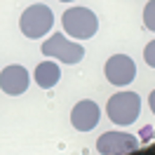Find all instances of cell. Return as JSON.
<instances>
[{
    "instance_id": "cell-1",
    "label": "cell",
    "mask_w": 155,
    "mask_h": 155,
    "mask_svg": "<svg viewBox=\"0 0 155 155\" xmlns=\"http://www.w3.org/2000/svg\"><path fill=\"white\" fill-rule=\"evenodd\" d=\"M61 24H64L66 35H71L73 40L94 38V33L99 28L97 14L92 10H87V7H71V10H66L64 17H61Z\"/></svg>"
},
{
    "instance_id": "cell-2",
    "label": "cell",
    "mask_w": 155,
    "mask_h": 155,
    "mask_svg": "<svg viewBox=\"0 0 155 155\" xmlns=\"http://www.w3.org/2000/svg\"><path fill=\"white\" fill-rule=\"evenodd\" d=\"M108 117L120 127H127L136 122V117L141 113V99L136 92H117L108 99Z\"/></svg>"
},
{
    "instance_id": "cell-3",
    "label": "cell",
    "mask_w": 155,
    "mask_h": 155,
    "mask_svg": "<svg viewBox=\"0 0 155 155\" xmlns=\"http://www.w3.org/2000/svg\"><path fill=\"white\" fill-rule=\"evenodd\" d=\"M19 26H21V33L26 38L38 40L42 35H47L49 28L54 26V14H52V10L47 5H40V2L38 5H31V7L24 10V14L19 19Z\"/></svg>"
},
{
    "instance_id": "cell-4",
    "label": "cell",
    "mask_w": 155,
    "mask_h": 155,
    "mask_svg": "<svg viewBox=\"0 0 155 155\" xmlns=\"http://www.w3.org/2000/svg\"><path fill=\"white\" fill-rule=\"evenodd\" d=\"M42 54L45 57H52V59H59L64 64H80L82 57H85V47L78 45L75 40H68L66 35H52L42 42Z\"/></svg>"
},
{
    "instance_id": "cell-5",
    "label": "cell",
    "mask_w": 155,
    "mask_h": 155,
    "mask_svg": "<svg viewBox=\"0 0 155 155\" xmlns=\"http://www.w3.org/2000/svg\"><path fill=\"white\" fill-rule=\"evenodd\" d=\"M104 73H106L110 85L125 87V85H129V82L136 78V64L127 57V54H113V57L106 61Z\"/></svg>"
},
{
    "instance_id": "cell-6",
    "label": "cell",
    "mask_w": 155,
    "mask_h": 155,
    "mask_svg": "<svg viewBox=\"0 0 155 155\" xmlns=\"http://www.w3.org/2000/svg\"><path fill=\"white\" fill-rule=\"evenodd\" d=\"M136 148H139V141L132 134H127V132H106V134L99 136V141H97V153H101V155L134 153Z\"/></svg>"
},
{
    "instance_id": "cell-7",
    "label": "cell",
    "mask_w": 155,
    "mask_h": 155,
    "mask_svg": "<svg viewBox=\"0 0 155 155\" xmlns=\"http://www.w3.org/2000/svg\"><path fill=\"white\" fill-rule=\"evenodd\" d=\"M28 71L19 64H12V66L2 68V73H0V89L5 92V94H10V97H19L24 94L26 89H28Z\"/></svg>"
},
{
    "instance_id": "cell-8",
    "label": "cell",
    "mask_w": 155,
    "mask_h": 155,
    "mask_svg": "<svg viewBox=\"0 0 155 155\" xmlns=\"http://www.w3.org/2000/svg\"><path fill=\"white\" fill-rule=\"evenodd\" d=\"M99 117H101L99 106L94 101H89V99H82L71 110V125L75 127L78 132H89V129H94L99 125Z\"/></svg>"
},
{
    "instance_id": "cell-9",
    "label": "cell",
    "mask_w": 155,
    "mask_h": 155,
    "mask_svg": "<svg viewBox=\"0 0 155 155\" xmlns=\"http://www.w3.org/2000/svg\"><path fill=\"white\" fill-rule=\"evenodd\" d=\"M33 78H35V82L42 89H52L59 82V78H61V68L54 61H42V64L35 66V75Z\"/></svg>"
},
{
    "instance_id": "cell-10",
    "label": "cell",
    "mask_w": 155,
    "mask_h": 155,
    "mask_svg": "<svg viewBox=\"0 0 155 155\" xmlns=\"http://www.w3.org/2000/svg\"><path fill=\"white\" fill-rule=\"evenodd\" d=\"M143 24H146L148 31L155 33V0H150V2L143 7Z\"/></svg>"
},
{
    "instance_id": "cell-11",
    "label": "cell",
    "mask_w": 155,
    "mask_h": 155,
    "mask_svg": "<svg viewBox=\"0 0 155 155\" xmlns=\"http://www.w3.org/2000/svg\"><path fill=\"white\" fill-rule=\"evenodd\" d=\"M143 59H146V64H148L150 68H155V40L146 45V49H143Z\"/></svg>"
},
{
    "instance_id": "cell-12",
    "label": "cell",
    "mask_w": 155,
    "mask_h": 155,
    "mask_svg": "<svg viewBox=\"0 0 155 155\" xmlns=\"http://www.w3.org/2000/svg\"><path fill=\"white\" fill-rule=\"evenodd\" d=\"M148 106H150V110H153V115H155V89L150 92V97H148Z\"/></svg>"
},
{
    "instance_id": "cell-13",
    "label": "cell",
    "mask_w": 155,
    "mask_h": 155,
    "mask_svg": "<svg viewBox=\"0 0 155 155\" xmlns=\"http://www.w3.org/2000/svg\"><path fill=\"white\" fill-rule=\"evenodd\" d=\"M61 2H73V0H61Z\"/></svg>"
}]
</instances>
